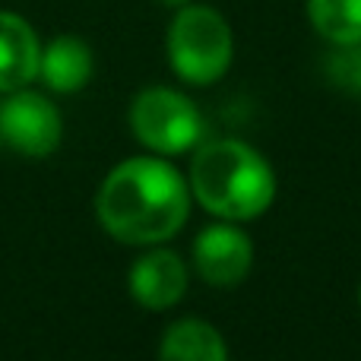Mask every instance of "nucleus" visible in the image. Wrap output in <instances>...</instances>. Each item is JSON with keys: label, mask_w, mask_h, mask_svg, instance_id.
<instances>
[{"label": "nucleus", "mask_w": 361, "mask_h": 361, "mask_svg": "<svg viewBox=\"0 0 361 361\" xmlns=\"http://www.w3.org/2000/svg\"><path fill=\"white\" fill-rule=\"evenodd\" d=\"M130 130L156 156H184L206 140L197 102L171 86H146L130 102Z\"/></svg>", "instance_id": "nucleus-4"}, {"label": "nucleus", "mask_w": 361, "mask_h": 361, "mask_svg": "<svg viewBox=\"0 0 361 361\" xmlns=\"http://www.w3.org/2000/svg\"><path fill=\"white\" fill-rule=\"evenodd\" d=\"M190 197L225 222H254L276 200V171L263 152L235 137L203 140L190 159Z\"/></svg>", "instance_id": "nucleus-2"}, {"label": "nucleus", "mask_w": 361, "mask_h": 361, "mask_svg": "<svg viewBox=\"0 0 361 361\" xmlns=\"http://www.w3.org/2000/svg\"><path fill=\"white\" fill-rule=\"evenodd\" d=\"M63 121L54 102L32 89L6 92L0 102V143L29 159H44L61 146Z\"/></svg>", "instance_id": "nucleus-5"}, {"label": "nucleus", "mask_w": 361, "mask_h": 361, "mask_svg": "<svg viewBox=\"0 0 361 361\" xmlns=\"http://www.w3.org/2000/svg\"><path fill=\"white\" fill-rule=\"evenodd\" d=\"M324 76L330 86L361 99V42L330 44V54L324 57Z\"/></svg>", "instance_id": "nucleus-12"}, {"label": "nucleus", "mask_w": 361, "mask_h": 361, "mask_svg": "<svg viewBox=\"0 0 361 361\" xmlns=\"http://www.w3.org/2000/svg\"><path fill=\"white\" fill-rule=\"evenodd\" d=\"M305 13L326 44L361 42V0H305Z\"/></svg>", "instance_id": "nucleus-11"}, {"label": "nucleus", "mask_w": 361, "mask_h": 361, "mask_svg": "<svg viewBox=\"0 0 361 361\" xmlns=\"http://www.w3.org/2000/svg\"><path fill=\"white\" fill-rule=\"evenodd\" d=\"M42 42L19 13L0 10V95L25 89L38 80Z\"/></svg>", "instance_id": "nucleus-8"}, {"label": "nucleus", "mask_w": 361, "mask_h": 361, "mask_svg": "<svg viewBox=\"0 0 361 361\" xmlns=\"http://www.w3.org/2000/svg\"><path fill=\"white\" fill-rule=\"evenodd\" d=\"M165 51H169V63L180 82L212 86L231 70L235 32L216 6L187 4L171 16Z\"/></svg>", "instance_id": "nucleus-3"}, {"label": "nucleus", "mask_w": 361, "mask_h": 361, "mask_svg": "<svg viewBox=\"0 0 361 361\" xmlns=\"http://www.w3.org/2000/svg\"><path fill=\"white\" fill-rule=\"evenodd\" d=\"M156 4H162V6H169V10H180V6H187V4H193V0H156Z\"/></svg>", "instance_id": "nucleus-13"}, {"label": "nucleus", "mask_w": 361, "mask_h": 361, "mask_svg": "<svg viewBox=\"0 0 361 361\" xmlns=\"http://www.w3.org/2000/svg\"><path fill=\"white\" fill-rule=\"evenodd\" d=\"M190 260L206 286L235 288L238 282L247 279L250 267H254V241L241 228V222L219 219L193 238Z\"/></svg>", "instance_id": "nucleus-6"}, {"label": "nucleus", "mask_w": 361, "mask_h": 361, "mask_svg": "<svg viewBox=\"0 0 361 361\" xmlns=\"http://www.w3.org/2000/svg\"><path fill=\"white\" fill-rule=\"evenodd\" d=\"M99 222L133 247L171 241L190 216V184L165 156H133L108 171L95 197Z\"/></svg>", "instance_id": "nucleus-1"}, {"label": "nucleus", "mask_w": 361, "mask_h": 361, "mask_svg": "<svg viewBox=\"0 0 361 361\" xmlns=\"http://www.w3.org/2000/svg\"><path fill=\"white\" fill-rule=\"evenodd\" d=\"M187 273L184 257L175 250L152 244L140 260H133L130 276H127V288H130L133 301L143 305L146 311H169L187 295Z\"/></svg>", "instance_id": "nucleus-7"}, {"label": "nucleus", "mask_w": 361, "mask_h": 361, "mask_svg": "<svg viewBox=\"0 0 361 361\" xmlns=\"http://www.w3.org/2000/svg\"><path fill=\"white\" fill-rule=\"evenodd\" d=\"M358 305H361V286H358Z\"/></svg>", "instance_id": "nucleus-14"}, {"label": "nucleus", "mask_w": 361, "mask_h": 361, "mask_svg": "<svg viewBox=\"0 0 361 361\" xmlns=\"http://www.w3.org/2000/svg\"><path fill=\"white\" fill-rule=\"evenodd\" d=\"M159 361H231L225 336L200 317L175 320L162 333L159 343Z\"/></svg>", "instance_id": "nucleus-10"}, {"label": "nucleus", "mask_w": 361, "mask_h": 361, "mask_svg": "<svg viewBox=\"0 0 361 361\" xmlns=\"http://www.w3.org/2000/svg\"><path fill=\"white\" fill-rule=\"evenodd\" d=\"M95 70L92 48L82 42L80 35H57L42 48V61H38V80L51 89V92H80Z\"/></svg>", "instance_id": "nucleus-9"}]
</instances>
